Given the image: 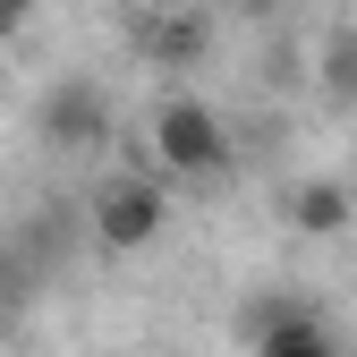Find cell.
I'll list each match as a JSON object with an SVG mask.
<instances>
[{"instance_id":"obj_1","label":"cell","mask_w":357,"mask_h":357,"mask_svg":"<svg viewBox=\"0 0 357 357\" xmlns=\"http://www.w3.org/2000/svg\"><path fill=\"white\" fill-rule=\"evenodd\" d=\"M230 128H221V111L213 102H196V94H170V102H153V162L170 170V178H196V188H213L221 170H230Z\"/></svg>"},{"instance_id":"obj_2","label":"cell","mask_w":357,"mask_h":357,"mask_svg":"<svg viewBox=\"0 0 357 357\" xmlns=\"http://www.w3.org/2000/svg\"><path fill=\"white\" fill-rule=\"evenodd\" d=\"M238 340H247V357H349L306 298H247L238 306Z\"/></svg>"},{"instance_id":"obj_3","label":"cell","mask_w":357,"mask_h":357,"mask_svg":"<svg viewBox=\"0 0 357 357\" xmlns=\"http://www.w3.org/2000/svg\"><path fill=\"white\" fill-rule=\"evenodd\" d=\"M34 128L60 153H94V145H111V94L94 77H60V85L34 94Z\"/></svg>"},{"instance_id":"obj_4","label":"cell","mask_w":357,"mask_h":357,"mask_svg":"<svg viewBox=\"0 0 357 357\" xmlns=\"http://www.w3.org/2000/svg\"><path fill=\"white\" fill-rule=\"evenodd\" d=\"M170 221V196L153 188V178H111V188L94 196V247L102 255H145L162 238Z\"/></svg>"},{"instance_id":"obj_5","label":"cell","mask_w":357,"mask_h":357,"mask_svg":"<svg viewBox=\"0 0 357 357\" xmlns=\"http://www.w3.org/2000/svg\"><path fill=\"white\" fill-rule=\"evenodd\" d=\"M128 34H137V52H145L153 68H170V77L213 60V17H204V9H145Z\"/></svg>"},{"instance_id":"obj_6","label":"cell","mask_w":357,"mask_h":357,"mask_svg":"<svg viewBox=\"0 0 357 357\" xmlns=\"http://www.w3.org/2000/svg\"><path fill=\"white\" fill-rule=\"evenodd\" d=\"M349 221H357L349 178H298V188H289V230L298 238H340Z\"/></svg>"},{"instance_id":"obj_7","label":"cell","mask_w":357,"mask_h":357,"mask_svg":"<svg viewBox=\"0 0 357 357\" xmlns=\"http://www.w3.org/2000/svg\"><path fill=\"white\" fill-rule=\"evenodd\" d=\"M315 85L332 111H357V26H332L315 43Z\"/></svg>"},{"instance_id":"obj_8","label":"cell","mask_w":357,"mask_h":357,"mask_svg":"<svg viewBox=\"0 0 357 357\" xmlns=\"http://www.w3.org/2000/svg\"><path fill=\"white\" fill-rule=\"evenodd\" d=\"M34 26V0H0V43H17Z\"/></svg>"},{"instance_id":"obj_9","label":"cell","mask_w":357,"mask_h":357,"mask_svg":"<svg viewBox=\"0 0 357 357\" xmlns=\"http://www.w3.org/2000/svg\"><path fill=\"white\" fill-rule=\"evenodd\" d=\"M230 9H238V17H247V26H273V17H281V9H289V0H230Z\"/></svg>"}]
</instances>
